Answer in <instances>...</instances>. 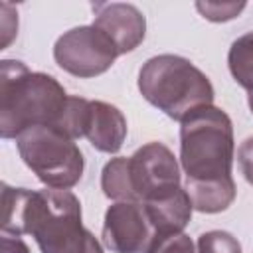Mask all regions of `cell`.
I'll list each match as a JSON object with an SVG mask.
<instances>
[{
	"label": "cell",
	"mask_w": 253,
	"mask_h": 253,
	"mask_svg": "<svg viewBox=\"0 0 253 253\" xmlns=\"http://www.w3.org/2000/svg\"><path fill=\"white\" fill-rule=\"evenodd\" d=\"M249 109H251V113H253V91H249Z\"/></svg>",
	"instance_id": "7402d4cb"
},
{
	"label": "cell",
	"mask_w": 253,
	"mask_h": 253,
	"mask_svg": "<svg viewBox=\"0 0 253 253\" xmlns=\"http://www.w3.org/2000/svg\"><path fill=\"white\" fill-rule=\"evenodd\" d=\"M101 188L103 194L109 200L115 202H136L132 182H130V172H128V158L126 156H117L111 158L101 172Z\"/></svg>",
	"instance_id": "4fadbf2b"
},
{
	"label": "cell",
	"mask_w": 253,
	"mask_h": 253,
	"mask_svg": "<svg viewBox=\"0 0 253 253\" xmlns=\"http://www.w3.org/2000/svg\"><path fill=\"white\" fill-rule=\"evenodd\" d=\"M146 215L156 231V235H170V233H182L188 225L194 206L190 202V196L184 188H178L166 198L142 202Z\"/></svg>",
	"instance_id": "8fae6325"
},
{
	"label": "cell",
	"mask_w": 253,
	"mask_h": 253,
	"mask_svg": "<svg viewBox=\"0 0 253 253\" xmlns=\"http://www.w3.org/2000/svg\"><path fill=\"white\" fill-rule=\"evenodd\" d=\"M67 97L55 77L30 71L18 59H4L0 63V136L18 138L30 126H55Z\"/></svg>",
	"instance_id": "7a4b0ae2"
},
{
	"label": "cell",
	"mask_w": 253,
	"mask_h": 253,
	"mask_svg": "<svg viewBox=\"0 0 253 253\" xmlns=\"http://www.w3.org/2000/svg\"><path fill=\"white\" fill-rule=\"evenodd\" d=\"M237 164L245 180L253 186V136L245 138L237 148Z\"/></svg>",
	"instance_id": "d6986e66"
},
{
	"label": "cell",
	"mask_w": 253,
	"mask_h": 253,
	"mask_svg": "<svg viewBox=\"0 0 253 253\" xmlns=\"http://www.w3.org/2000/svg\"><path fill=\"white\" fill-rule=\"evenodd\" d=\"M227 65L233 79L247 91H253V32L239 36L227 53Z\"/></svg>",
	"instance_id": "5bb4252c"
},
{
	"label": "cell",
	"mask_w": 253,
	"mask_h": 253,
	"mask_svg": "<svg viewBox=\"0 0 253 253\" xmlns=\"http://www.w3.org/2000/svg\"><path fill=\"white\" fill-rule=\"evenodd\" d=\"M154 239L142 202H115L105 211L103 243L113 253H148Z\"/></svg>",
	"instance_id": "ba28073f"
},
{
	"label": "cell",
	"mask_w": 253,
	"mask_h": 253,
	"mask_svg": "<svg viewBox=\"0 0 253 253\" xmlns=\"http://www.w3.org/2000/svg\"><path fill=\"white\" fill-rule=\"evenodd\" d=\"M138 91L152 107L180 123L210 107L215 95L208 75L190 59L174 53L154 55L140 67Z\"/></svg>",
	"instance_id": "3957f363"
},
{
	"label": "cell",
	"mask_w": 253,
	"mask_h": 253,
	"mask_svg": "<svg viewBox=\"0 0 253 253\" xmlns=\"http://www.w3.org/2000/svg\"><path fill=\"white\" fill-rule=\"evenodd\" d=\"M198 253H241V243L229 231L211 229L198 237Z\"/></svg>",
	"instance_id": "2e32d148"
},
{
	"label": "cell",
	"mask_w": 253,
	"mask_h": 253,
	"mask_svg": "<svg viewBox=\"0 0 253 253\" xmlns=\"http://www.w3.org/2000/svg\"><path fill=\"white\" fill-rule=\"evenodd\" d=\"M233 156V125L225 111L210 105L182 121L180 162L188 180L231 176Z\"/></svg>",
	"instance_id": "277c9868"
},
{
	"label": "cell",
	"mask_w": 253,
	"mask_h": 253,
	"mask_svg": "<svg viewBox=\"0 0 253 253\" xmlns=\"http://www.w3.org/2000/svg\"><path fill=\"white\" fill-rule=\"evenodd\" d=\"M10 4H2V49L8 47V43L12 42L16 30H18V18L16 14H8L10 12Z\"/></svg>",
	"instance_id": "ffe728a7"
},
{
	"label": "cell",
	"mask_w": 253,
	"mask_h": 253,
	"mask_svg": "<svg viewBox=\"0 0 253 253\" xmlns=\"http://www.w3.org/2000/svg\"><path fill=\"white\" fill-rule=\"evenodd\" d=\"M83 136L99 152L115 154L121 150V146L126 138V119L111 103L89 101Z\"/></svg>",
	"instance_id": "30bf717a"
},
{
	"label": "cell",
	"mask_w": 253,
	"mask_h": 253,
	"mask_svg": "<svg viewBox=\"0 0 253 253\" xmlns=\"http://www.w3.org/2000/svg\"><path fill=\"white\" fill-rule=\"evenodd\" d=\"M0 253H30L28 245L22 241L20 235L14 233H6L2 231V239H0Z\"/></svg>",
	"instance_id": "44dd1931"
},
{
	"label": "cell",
	"mask_w": 253,
	"mask_h": 253,
	"mask_svg": "<svg viewBox=\"0 0 253 253\" xmlns=\"http://www.w3.org/2000/svg\"><path fill=\"white\" fill-rule=\"evenodd\" d=\"M87 111H89V99L69 95L67 103H65V109H63V113H61V117H59V121L53 128L61 130L63 134H67L73 140L81 138L85 134Z\"/></svg>",
	"instance_id": "9a60e30c"
},
{
	"label": "cell",
	"mask_w": 253,
	"mask_h": 253,
	"mask_svg": "<svg viewBox=\"0 0 253 253\" xmlns=\"http://www.w3.org/2000/svg\"><path fill=\"white\" fill-rule=\"evenodd\" d=\"M196 8L210 22H227L239 16L245 2H196Z\"/></svg>",
	"instance_id": "e0dca14e"
},
{
	"label": "cell",
	"mask_w": 253,
	"mask_h": 253,
	"mask_svg": "<svg viewBox=\"0 0 253 253\" xmlns=\"http://www.w3.org/2000/svg\"><path fill=\"white\" fill-rule=\"evenodd\" d=\"M16 144L24 164L47 188L69 190L81 180L85 168L83 152L61 130L47 125L30 126L18 134Z\"/></svg>",
	"instance_id": "5b68a950"
},
{
	"label": "cell",
	"mask_w": 253,
	"mask_h": 253,
	"mask_svg": "<svg viewBox=\"0 0 253 253\" xmlns=\"http://www.w3.org/2000/svg\"><path fill=\"white\" fill-rule=\"evenodd\" d=\"M148 253H194V243L184 231L170 235H156Z\"/></svg>",
	"instance_id": "ac0fdd59"
},
{
	"label": "cell",
	"mask_w": 253,
	"mask_h": 253,
	"mask_svg": "<svg viewBox=\"0 0 253 253\" xmlns=\"http://www.w3.org/2000/svg\"><path fill=\"white\" fill-rule=\"evenodd\" d=\"M95 22L117 47L119 55L136 49L146 36V18L134 6L126 2H97L93 4Z\"/></svg>",
	"instance_id": "9c48e42d"
},
{
	"label": "cell",
	"mask_w": 253,
	"mask_h": 253,
	"mask_svg": "<svg viewBox=\"0 0 253 253\" xmlns=\"http://www.w3.org/2000/svg\"><path fill=\"white\" fill-rule=\"evenodd\" d=\"M128 172L136 202L160 200L180 188V166L172 150L156 140L128 156Z\"/></svg>",
	"instance_id": "52a82bcc"
},
{
	"label": "cell",
	"mask_w": 253,
	"mask_h": 253,
	"mask_svg": "<svg viewBox=\"0 0 253 253\" xmlns=\"http://www.w3.org/2000/svg\"><path fill=\"white\" fill-rule=\"evenodd\" d=\"M186 192L196 211L219 213L225 211L235 200V182L231 176L213 180H188Z\"/></svg>",
	"instance_id": "7c38bea8"
},
{
	"label": "cell",
	"mask_w": 253,
	"mask_h": 253,
	"mask_svg": "<svg viewBox=\"0 0 253 253\" xmlns=\"http://www.w3.org/2000/svg\"><path fill=\"white\" fill-rule=\"evenodd\" d=\"M55 63L81 79L97 77L111 69L119 51L115 43L93 24L77 26L57 38L53 45Z\"/></svg>",
	"instance_id": "8992f818"
},
{
	"label": "cell",
	"mask_w": 253,
	"mask_h": 253,
	"mask_svg": "<svg viewBox=\"0 0 253 253\" xmlns=\"http://www.w3.org/2000/svg\"><path fill=\"white\" fill-rule=\"evenodd\" d=\"M2 231L32 235L42 253H103L81 223V204L69 190H28L2 184Z\"/></svg>",
	"instance_id": "6da1fadb"
}]
</instances>
